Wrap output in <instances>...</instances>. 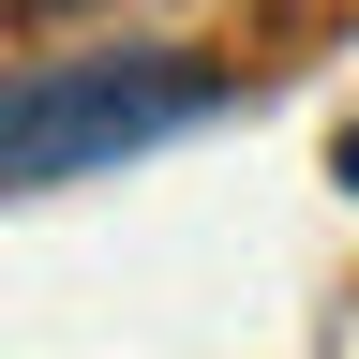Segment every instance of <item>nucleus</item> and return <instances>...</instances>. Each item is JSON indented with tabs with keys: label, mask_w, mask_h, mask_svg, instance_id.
<instances>
[{
	"label": "nucleus",
	"mask_w": 359,
	"mask_h": 359,
	"mask_svg": "<svg viewBox=\"0 0 359 359\" xmlns=\"http://www.w3.org/2000/svg\"><path fill=\"white\" fill-rule=\"evenodd\" d=\"M344 195H359V135H344Z\"/></svg>",
	"instance_id": "f03ea898"
},
{
	"label": "nucleus",
	"mask_w": 359,
	"mask_h": 359,
	"mask_svg": "<svg viewBox=\"0 0 359 359\" xmlns=\"http://www.w3.org/2000/svg\"><path fill=\"white\" fill-rule=\"evenodd\" d=\"M210 105V75L180 45H120V60H30L15 105H0V180L45 195V180H90L105 150H150Z\"/></svg>",
	"instance_id": "f257e3e1"
}]
</instances>
